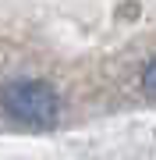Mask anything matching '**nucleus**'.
Returning a JSON list of instances; mask_svg holds the SVG:
<instances>
[{"label":"nucleus","instance_id":"f257e3e1","mask_svg":"<svg viewBox=\"0 0 156 160\" xmlns=\"http://www.w3.org/2000/svg\"><path fill=\"white\" fill-rule=\"evenodd\" d=\"M4 114L11 125H21V128H53L57 125V114H60V100L46 82L39 78H18V82H7L4 89Z\"/></svg>","mask_w":156,"mask_h":160},{"label":"nucleus","instance_id":"f03ea898","mask_svg":"<svg viewBox=\"0 0 156 160\" xmlns=\"http://www.w3.org/2000/svg\"><path fill=\"white\" fill-rule=\"evenodd\" d=\"M142 89L149 92V96L156 100V61L149 64V68H145V75H142Z\"/></svg>","mask_w":156,"mask_h":160}]
</instances>
